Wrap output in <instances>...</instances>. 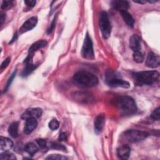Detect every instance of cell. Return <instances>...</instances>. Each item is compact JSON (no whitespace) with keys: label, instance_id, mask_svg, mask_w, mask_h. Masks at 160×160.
<instances>
[{"label":"cell","instance_id":"obj_1","mask_svg":"<svg viewBox=\"0 0 160 160\" xmlns=\"http://www.w3.org/2000/svg\"><path fill=\"white\" fill-rule=\"evenodd\" d=\"M116 105L120 114L123 116L133 114L137 110L134 99L128 96H122L118 98L116 101Z\"/></svg>","mask_w":160,"mask_h":160},{"label":"cell","instance_id":"obj_2","mask_svg":"<svg viewBox=\"0 0 160 160\" xmlns=\"http://www.w3.org/2000/svg\"><path fill=\"white\" fill-rule=\"evenodd\" d=\"M74 82L81 87H93L98 84V79L92 73L86 71H79L73 76Z\"/></svg>","mask_w":160,"mask_h":160},{"label":"cell","instance_id":"obj_3","mask_svg":"<svg viewBox=\"0 0 160 160\" xmlns=\"http://www.w3.org/2000/svg\"><path fill=\"white\" fill-rule=\"evenodd\" d=\"M132 76L139 84L151 85L158 81L159 73L156 71H145L133 73Z\"/></svg>","mask_w":160,"mask_h":160},{"label":"cell","instance_id":"obj_4","mask_svg":"<svg viewBox=\"0 0 160 160\" xmlns=\"http://www.w3.org/2000/svg\"><path fill=\"white\" fill-rule=\"evenodd\" d=\"M107 84L111 87H121L123 88H128L130 84L121 78L119 74L117 72L108 70L106 73Z\"/></svg>","mask_w":160,"mask_h":160},{"label":"cell","instance_id":"obj_5","mask_svg":"<svg viewBox=\"0 0 160 160\" xmlns=\"http://www.w3.org/2000/svg\"><path fill=\"white\" fill-rule=\"evenodd\" d=\"M99 26L101 34L104 39H108L111 32V25L106 12L101 11L99 16Z\"/></svg>","mask_w":160,"mask_h":160},{"label":"cell","instance_id":"obj_6","mask_svg":"<svg viewBox=\"0 0 160 160\" xmlns=\"http://www.w3.org/2000/svg\"><path fill=\"white\" fill-rule=\"evenodd\" d=\"M148 133L144 131L130 129L124 132L123 134V138L126 141L131 143H134L140 142L145 139L148 136Z\"/></svg>","mask_w":160,"mask_h":160},{"label":"cell","instance_id":"obj_7","mask_svg":"<svg viewBox=\"0 0 160 160\" xmlns=\"http://www.w3.org/2000/svg\"><path fill=\"white\" fill-rule=\"evenodd\" d=\"M82 56L88 59H92L94 57L92 42L89 34L87 32L81 49Z\"/></svg>","mask_w":160,"mask_h":160},{"label":"cell","instance_id":"obj_8","mask_svg":"<svg viewBox=\"0 0 160 160\" xmlns=\"http://www.w3.org/2000/svg\"><path fill=\"white\" fill-rule=\"evenodd\" d=\"M72 98L75 101L83 104H90L94 100L93 96L91 93L84 91L75 92L72 94Z\"/></svg>","mask_w":160,"mask_h":160},{"label":"cell","instance_id":"obj_9","mask_svg":"<svg viewBox=\"0 0 160 160\" xmlns=\"http://www.w3.org/2000/svg\"><path fill=\"white\" fill-rule=\"evenodd\" d=\"M159 56L153 52H149L146 59V65L151 68H156L159 66Z\"/></svg>","mask_w":160,"mask_h":160},{"label":"cell","instance_id":"obj_10","mask_svg":"<svg viewBox=\"0 0 160 160\" xmlns=\"http://www.w3.org/2000/svg\"><path fill=\"white\" fill-rule=\"evenodd\" d=\"M42 111L41 108H30L27 109L22 115L21 118L23 119H28L29 118H39L41 116Z\"/></svg>","mask_w":160,"mask_h":160},{"label":"cell","instance_id":"obj_11","mask_svg":"<svg viewBox=\"0 0 160 160\" xmlns=\"http://www.w3.org/2000/svg\"><path fill=\"white\" fill-rule=\"evenodd\" d=\"M32 54H29L28 57L24 61V62L26 63V67L24 69L22 72V76H28L29 73H31L34 69H36V66L32 64Z\"/></svg>","mask_w":160,"mask_h":160},{"label":"cell","instance_id":"obj_12","mask_svg":"<svg viewBox=\"0 0 160 160\" xmlns=\"http://www.w3.org/2000/svg\"><path fill=\"white\" fill-rule=\"evenodd\" d=\"M38 19L36 17H32L28 19L19 29L20 33H23L32 29L37 24Z\"/></svg>","mask_w":160,"mask_h":160},{"label":"cell","instance_id":"obj_13","mask_svg":"<svg viewBox=\"0 0 160 160\" xmlns=\"http://www.w3.org/2000/svg\"><path fill=\"white\" fill-rule=\"evenodd\" d=\"M105 122V118L103 114H99L96 116L94 122V132L96 134H99L103 129Z\"/></svg>","mask_w":160,"mask_h":160},{"label":"cell","instance_id":"obj_14","mask_svg":"<svg viewBox=\"0 0 160 160\" xmlns=\"http://www.w3.org/2000/svg\"><path fill=\"white\" fill-rule=\"evenodd\" d=\"M38 121L36 118H29L26 120L24 132L26 134H31L37 127Z\"/></svg>","mask_w":160,"mask_h":160},{"label":"cell","instance_id":"obj_15","mask_svg":"<svg viewBox=\"0 0 160 160\" xmlns=\"http://www.w3.org/2000/svg\"><path fill=\"white\" fill-rule=\"evenodd\" d=\"M131 149L128 145H122L117 149V155L121 159H128L129 157Z\"/></svg>","mask_w":160,"mask_h":160},{"label":"cell","instance_id":"obj_16","mask_svg":"<svg viewBox=\"0 0 160 160\" xmlns=\"http://www.w3.org/2000/svg\"><path fill=\"white\" fill-rule=\"evenodd\" d=\"M129 47L133 52L141 51V40L137 34H134L130 38Z\"/></svg>","mask_w":160,"mask_h":160},{"label":"cell","instance_id":"obj_17","mask_svg":"<svg viewBox=\"0 0 160 160\" xmlns=\"http://www.w3.org/2000/svg\"><path fill=\"white\" fill-rule=\"evenodd\" d=\"M112 6L114 9L120 11H127L129 7V2L123 0H116L111 2Z\"/></svg>","mask_w":160,"mask_h":160},{"label":"cell","instance_id":"obj_18","mask_svg":"<svg viewBox=\"0 0 160 160\" xmlns=\"http://www.w3.org/2000/svg\"><path fill=\"white\" fill-rule=\"evenodd\" d=\"M13 147L12 141L8 138L3 136L0 138V149L2 151H8Z\"/></svg>","mask_w":160,"mask_h":160},{"label":"cell","instance_id":"obj_19","mask_svg":"<svg viewBox=\"0 0 160 160\" xmlns=\"http://www.w3.org/2000/svg\"><path fill=\"white\" fill-rule=\"evenodd\" d=\"M47 44H48V42L45 40H39V41L35 42L29 48V51H28L29 54H33L34 52H36V51H38V49L45 47L47 45Z\"/></svg>","mask_w":160,"mask_h":160},{"label":"cell","instance_id":"obj_20","mask_svg":"<svg viewBox=\"0 0 160 160\" xmlns=\"http://www.w3.org/2000/svg\"><path fill=\"white\" fill-rule=\"evenodd\" d=\"M120 14L124 20V21L126 23V24L132 28L134 24V20L132 18V16L129 14L127 11H120Z\"/></svg>","mask_w":160,"mask_h":160},{"label":"cell","instance_id":"obj_21","mask_svg":"<svg viewBox=\"0 0 160 160\" xmlns=\"http://www.w3.org/2000/svg\"><path fill=\"white\" fill-rule=\"evenodd\" d=\"M18 127L19 124L18 122H12L8 128V133L9 135L15 138L18 136Z\"/></svg>","mask_w":160,"mask_h":160},{"label":"cell","instance_id":"obj_22","mask_svg":"<svg viewBox=\"0 0 160 160\" xmlns=\"http://www.w3.org/2000/svg\"><path fill=\"white\" fill-rule=\"evenodd\" d=\"M24 150L29 155L33 156L38 150V146L33 142L27 143L24 146Z\"/></svg>","mask_w":160,"mask_h":160},{"label":"cell","instance_id":"obj_23","mask_svg":"<svg viewBox=\"0 0 160 160\" xmlns=\"http://www.w3.org/2000/svg\"><path fill=\"white\" fill-rule=\"evenodd\" d=\"M46 148L55 149H58V150H61V151L66 150V148L62 144H59L58 142H47Z\"/></svg>","mask_w":160,"mask_h":160},{"label":"cell","instance_id":"obj_24","mask_svg":"<svg viewBox=\"0 0 160 160\" xmlns=\"http://www.w3.org/2000/svg\"><path fill=\"white\" fill-rule=\"evenodd\" d=\"M132 57L134 61L138 63H141L144 60V54L141 51L134 52Z\"/></svg>","mask_w":160,"mask_h":160},{"label":"cell","instance_id":"obj_25","mask_svg":"<svg viewBox=\"0 0 160 160\" xmlns=\"http://www.w3.org/2000/svg\"><path fill=\"white\" fill-rule=\"evenodd\" d=\"M1 159H9V160H15L16 159V156L11 152L8 151H4L0 155Z\"/></svg>","mask_w":160,"mask_h":160},{"label":"cell","instance_id":"obj_26","mask_svg":"<svg viewBox=\"0 0 160 160\" xmlns=\"http://www.w3.org/2000/svg\"><path fill=\"white\" fill-rule=\"evenodd\" d=\"M13 6L12 1H3L1 4V9L4 10H8L11 9Z\"/></svg>","mask_w":160,"mask_h":160},{"label":"cell","instance_id":"obj_27","mask_svg":"<svg viewBox=\"0 0 160 160\" xmlns=\"http://www.w3.org/2000/svg\"><path fill=\"white\" fill-rule=\"evenodd\" d=\"M59 122L56 119H52L49 123V128L52 130V131H54V130H56L58 128H59Z\"/></svg>","mask_w":160,"mask_h":160},{"label":"cell","instance_id":"obj_28","mask_svg":"<svg viewBox=\"0 0 160 160\" xmlns=\"http://www.w3.org/2000/svg\"><path fill=\"white\" fill-rule=\"evenodd\" d=\"M46 159H57V160H64L67 159L66 156L60 154H51L46 158Z\"/></svg>","mask_w":160,"mask_h":160},{"label":"cell","instance_id":"obj_29","mask_svg":"<svg viewBox=\"0 0 160 160\" xmlns=\"http://www.w3.org/2000/svg\"><path fill=\"white\" fill-rule=\"evenodd\" d=\"M151 118L153 120H157V121L159 120L160 112H159V107L154 110V111L152 112V114L151 115Z\"/></svg>","mask_w":160,"mask_h":160},{"label":"cell","instance_id":"obj_30","mask_svg":"<svg viewBox=\"0 0 160 160\" xmlns=\"http://www.w3.org/2000/svg\"><path fill=\"white\" fill-rule=\"evenodd\" d=\"M36 142L40 148H46L47 142L46 140L42 139H36Z\"/></svg>","mask_w":160,"mask_h":160},{"label":"cell","instance_id":"obj_31","mask_svg":"<svg viewBox=\"0 0 160 160\" xmlns=\"http://www.w3.org/2000/svg\"><path fill=\"white\" fill-rule=\"evenodd\" d=\"M16 71H14V72L11 74V76L10 78H9V79H8V82H7V83H6V86L5 89H4V91L6 90V89L9 87V86L11 85L12 81L13 79H14V78L15 76H16Z\"/></svg>","mask_w":160,"mask_h":160},{"label":"cell","instance_id":"obj_32","mask_svg":"<svg viewBox=\"0 0 160 160\" xmlns=\"http://www.w3.org/2000/svg\"><path fill=\"white\" fill-rule=\"evenodd\" d=\"M10 61H11V58H10V57H8V58H7L6 59H5L3 61V62H2L1 65V69H4V68H6L8 66L9 63L10 62Z\"/></svg>","mask_w":160,"mask_h":160},{"label":"cell","instance_id":"obj_33","mask_svg":"<svg viewBox=\"0 0 160 160\" xmlns=\"http://www.w3.org/2000/svg\"><path fill=\"white\" fill-rule=\"evenodd\" d=\"M36 2L34 0H25L24 4L29 8H32L35 6Z\"/></svg>","mask_w":160,"mask_h":160},{"label":"cell","instance_id":"obj_34","mask_svg":"<svg viewBox=\"0 0 160 160\" xmlns=\"http://www.w3.org/2000/svg\"><path fill=\"white\" fill-rule=\"evenodd\" d=\"M56 18L55 17V18H54L53 21H52L51 24H50V26H49V28H48V31H47V32H48V34H49V33H51V32L52 31V30L54 29V27H55L56 21Z\"/></svg>","mask_w":160,"mask_h":160},{"label":"cell","instance_id":"obj_35","mask_svg":"<svg viewBox=\"0 0 160 160\" xmlns=\"http://www.w3.org/2000/svg\"><path fill=\"white\" fill-rule=\"evenodd\" d=\"M59 140L61 141H66L68 139V136L67 134L65 132H61L58 138Z\"/></svg>","mask_w":160,"mask_h":160},{"label":"cell","instance_id":"obj_36","mask_svg":"<svg viewBox=\"0 0 160 160\" xmlns=\"http://www.w3.org/2000/svg\"><path fill=\"white\" fill-rule=\"evenodd\" d=\"M6 19V14L3 12H1V15H0V21H1V24H2L3 22Z\"/></svg>","mask_w":160,"mask_h":160},{"label":"cell","instance_id":"obj_37","mask_svg":"<svg viewBox=\"0 0 160 160\" xmlns=\"http://www.w3.org/2000/svg\"><path fill=\"white\" fill-rule=\"evenodd\" d=\"M134 2H136V3H139V4H145L146 1H144V0H140V1H134Z\"/></svg>","mask_w":160,"mask_h":160}]
</instances>
